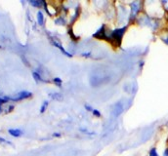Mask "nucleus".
Masks as SVG:
<instances>
[{
	"instance_id": "18",
	"label": "nucleus",
	"mask_w": 168,
	"mask_h": 156,
	"mask_svg": "<svg viewBox=\"0 0 168 156\" xmlns=\"http://www.w3.org/2000/svg\"><path fill=\"white\" fill-rule=\"evenodd\" d=\"M94 1V3H96L97 1H99V0H93ZM107 3H108V1H100V7L102 8L104 5H107Z\"/></svg>"
},
{
	"instance_id": "8",
	"label": "nucleus",
	"mask_w": 168,
	"mask_h": 156,
	"mask_svg": "<svg viewBox=\"0 0 168 156\" xmlns=\"http://www.w3.org/2000/svg\"><path fill=\"white\" fill-rule=\"evenodd\" d=\"M32 77L34 78V80L39 83V82H45V80H43V78L41 77V75H40V73L38 71H33L32 72Z\"/></svg>"
},
{
	"instance_id": "15",
	"label": "nucleus",
	"mask_w": 168,
	"mask_h": 156,
	"mask_svg": "<svg viewBox=\"0 0 168 156\" xmlns=\"http://www.w3.org/2000/svg\"><path fill=\"white\" fill-rule=\"evenodd\" d=\"M160 39H161V41L163 42L164 44H166L168 46V33H166L165 35H162L160 36Z\"/></svg>"
},
{
	"instance_id": "21",
	"label": "nucleus",
	"mask_w": 168,
	"mask_h": 156,
	"mask_svg": "<svg viewBox=\"0 0 168 156\" xmlns=\"http://www.w3.org/2000/svg\"><path fill=\"white\" fill-rule=\"evenodd\" d=\"M163 156H168V147H166L163 151Z\"/></svg>"
},
{
	"instance_id": "3",
	"label": "nucleus",
	"mask_w": 168,
	"mask_h": 156,
	"mask_svg": "<svg viewBox=\"0 0 168 156\" xmlns=\"http://www.w3.org/2000/svg\"><path fill=\"white\" fill-rule=\"evenodd\" d=\"M32 96V93L28 91H22L20 93L17 94L14 98H11V101H14V102H20L23 100H27L28 98H31Z\"/></svg>"
},
{
	"instance_id": "7",
	"label": "nucleus",
	"mask_w": 168,
	"mask_h": 156,
	"mask_svg": "<svg viewBox=\"0 0 168 156\" xmlns=\"http://www.w3.org/2000/svg\"><path fill=\"white\" fill-rule=\"evenodd\" d=\"M36 19H37V22L39 26H43L44 25V16L41 11H38L36 14Z\"/></svg>"
},
{
	"instance_id": "17",
	"label": "nucleus",
	"mask_w": 168,
	"mask_h": 156,
	"mask_svg": "<svg viewBox=\"0 0 168 156\" xmlns=\"http://www.w3.org/2000/svg\"><path fill=\"white\" fill-rule=\"evenodd\" d=\"M84 108H85L88 112H92V111L94 110V108L92 107L90 105H88V103H85V105H84Z\"/></svg>"
},
{
	"instance_id": "6",
	"label": "nucleus",
	"mask_w": 168,
	"mask_h": 156,
	"mask_svg": "<svg viewBox=\"0 0 168 156\" xmlns=\"http://www.w3.org/2000/svg\"><path fill=\"white\" fill-rule=\"evenodd\" d=\"M9 134L12 136V137H15V138H19L23 135V131L20 130V129H10L9 131Z\"/></svg>"
},
{
	"instance_id": "14",
	"label": "nucleus",
	"mask_w": 168,
	"mask_h": 156,
	"mask_svg": "<svg viewBox=\"0 0 168 156\" xmlns=\"http://www.w3.org/2000/svg\"><path fill=\"white\" fill-rule=\"evenodd\" d=\"M92 114H93L94 116H95V117H97V118H100V117L102 116L101 111H100V110H98V109H94V110L92 111Z\"/></svg>"
},
{
	"instance_id": "19",
	"label": "nucleus",
	"mask_w": 168,
	"mask_h": 156,
	"mask_svg": "<svg viewBox=\"0 0 168 156\" xmlns=\"http://www.w3.org/2000/svg\"><path fill=\"white\" fill-rule=\"evenodd\" d=\"M0 142H6V143H8V144H11V142H10L6 141V140H5V138H1V137H0Z\"/></svg>"
},
{
	"instance_id": "13",
	"label": "nucleus",
	"mask_w": 168,
	"mask_h": 156,
	"mask_svg": "<svg viewBox=\"0 0 168 156\" xmlns=\"http://www.w3.org/2000/svg\"><path fill=\"white\" fill-rule=\"evenodd\" d=\"M159 3L161 4L162 8L166 11H168V0H159Z\"/></svg>"
},
{
	"instance_id": "4",
	"label": "nucleus",
	"mask_w": 168,
	"mask_h": 156,
	"mask_svg": "<svg viewBox=\"0 0 168 156\" xmlns=\"http://www.w3.org/2000/svg\"><path fill=\"white\" fill-rule=\"evenodd\" d=\"M51 43L53 44L55 47H57L58 49H59L60 51H62V53L64 54V55H66L67 57H68V58H72V55L69 53V52H68L65 48L63 47V45L58 41L57 39H55V38H51Z\"/></svg>"
},
{
	"instance_id": "22",
	"label": "nucleus",
	"mask_w": 168,
	"mask_h": 156,
	"mask_svg": "<svg viewBox=\"0 0 168 156\" xmlns=\"http://www.w3.org/2000/svg\"><path fill=\"white\" fill-rule=\"evenodd\" d=\"M82 56H84V57H89L90 56V53H83Z\"/></svg>"
},
{
	"instance_id": "10",
	"label": "nucleus",
	"mask_w": 168,
	"mask_h": 156,
	"mask_svg": "<svg viewBox=\"0 0 168 156\" xmlns=\"http://www.w3.org/2000/svg\"><path fill=\"white\" fill-rule=\"evenodd\" d=\"M149 156H159L158 152V149L156 147H152L150 149L149 151Z\"/></svg>"
},
{
	"instance_id": "12",
	"label": "nucleus",
	"mask_w": 168,
	"mask_h": 156,
	"mask_svg": "<svg viewBox=\"0 0 168 156\" xmlns=\"http://www.w3.org/2000/svg\"><path fill=\"white\" fill-rule=\"evenodd\" d=\"M53 83H54L56 86H58V87H62L63 80H62L61 78H59V77H55V78L53 79Z\"/></svg>"
},
{
	"instance_id": "11",
	"label": "nucleus",
	"mask_w": 168,
	"mask_h": 156,
	"mask_svg": "<svg viewBox=\"0 0 168 156\" xmlns=\"http://www.w3.org/2000/svg\"><path fill=\"white\" fill-rule=\"evenodd\" d=\"M48 106H49V102H48L47 101H45V102L42 103L41 107H40V113H44V112L46 111V109H47Z\"/></svg>"
},
{
	"instance_id": "1",
	"label": "nucleus",
	"mask_w": 168,
	"mask_h": 156,
	"mask_svg": "<svg viewBox=\"0 0 168 156\" xmlns=\"http://www.w3.org/2000/svg\"><path fill=\"white\" fill-rule=\"evenodd\" d=\"M126 30V27H120V28H117L113 31H112L111 33L109 34L108 39L109 41H113L115 44H120L121 39H122L124 32Z\"/></svg>"
},
{
	"instance_id": "5",
	"label": "nucleus",
	"mask_w": 168,
	"mask_h": 156,
	"mask_svg": "<svg viewBox=\"0 0 168 156\" xmlns=\"http://www.w3.org/2000/svg\"><path fill=\"white\" fill-rule=\"evenodd\" d=\"M124 110V107L122 106V103H120V102H117L115 105L113 106V116L114 117H118L119 115L122 114Z\"/></svg>"
},
{
	"instance_id": "16",
	"label": "nucleus",
	"mask_w": 168,
	"mask_h": 156,
	"mask_svg": "<svg viewBox=\"0 0 168 156\" xmlns=\"http://www.w3.org/2000/svg\"><path fill=\"white\" fill-rule=\"evenodd\" d=\"M55 22H56V25H62V26H64V25L66 24V21L64 20V18H59V19H57L55 21Z\"/></svg>"
},
{
	"instance_id": "2",
	"label": "nucleus",
	"mask_w": 168,
	"mask_h": 156,
	"mask_svg": "<svg viewBox=\"0 0 168 156\" xmlns=\"http://www.w3.org/2000/svg\"><path fill=\"white\" fill-rule=\"evenodd\" d=\"M142 8V1L141 0H134L130 3V21H133L138 17L139 12Z\"/></svg>"
},
{
	"instance_id": "9",
	"label": "nucleus",
	"mask_w": 168,
	"mask_h": 156,
	"mask_svg": "<svg viewBox=\"0 0 168 156\" xmlns=\"http://www.w3.org/2000/svg\"><path fill=\"white\" fill-rule=\"evenodd\" d=\"M49 97L51 98L52 100H55V101H62L63 100V95L60 93H50Z\"/></svg>"
},
{
	"instance_id": "20",
	"label": "nucleus",
	"mask_w": 168,
	"mask_h": 156,
	"mask_svg": "<svg viewBox=\"0 0 168 156\" xmlns=\"http://www.w3.org/2000/svg\"><path fill=\"white\" fill-rule=\"evenodd\" d=\"M61 134H60V133H54V134H53V137H55V138H61Z\"/></svg>"
}]
</instances>
